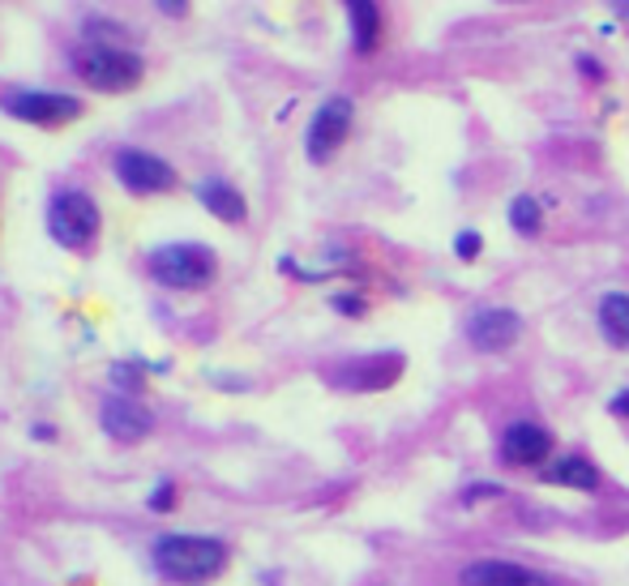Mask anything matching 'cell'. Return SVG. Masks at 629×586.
I'll list each match as a JSON object with an SVG mask.
<instances>
[{
  "label": "cell",
  "instance_id": "1",
  "mask_svg": "<svg viewBox=\"0 0 629 586\" xmlns=\"http://www.w3.org/2000/svg\"><path fill=\"white\" fill-rule=\"evenodd\" d=\"M232 561L228 539L201 536V531H167L150 543V565L163 583L172 586H206L214 583Z\"/></svg>",
  "mask_w": 629,
  "mask_h": 586
},
{
  "label": "cell",
  "instance_id": "2",
  "mask_svg": "<svg viewBox=\"0 0 629 586\" xmlns=\"http://www.w3.org/2000/svg\"><path fill=\"white\" fill-rule=\"evenodd\" d=\"M145 274L167 292H206L219 279V253L201 241H176L145 253Z\"/></svg>",
  "mask_w": 629,
  "mask_h": 586
},
{
  "label": "cell",
  "instance_id": "3",
  "mask_svg": "<svg viewBox=\"0 0 629 586\" xmlns=\"http://www.w3.org/2000/svg\"><path fill=\"white\" fill-rule=\"evenodd\" d=\"M73 73L98 95H125V91L142 86L145 60L133 48L82 39V44H73Z\"/></svg>",
  "mask_w": 629,
  "mask_h": 586
},
{
  "label": "cell",
  "instance_id": "4",
  "mask_svg": "<svg viewBox=\"0 0 629 586\" xmlns=\"http://www.w3.org/2000/svg\"><path fill=\"white\" fill-rule=\"evenodd\" d=\"M103 227L98 201L86 189H56L48 201V236L69 253H91Z\"/></svg>",
  "mask_w": 629,
  "mask_h": 586
},
{
  "label": "cell",
  "instance_id": "5",
  "mask_svg": "<svg viewBox=\"0 0 629 586\" xmlns=\"http://www.w3.org/2000/svg\"><path fill=\"white\" fill-rule=\"evenodd\" d=\"M0 112L9 120H22V125H39V129H56V125H73L86 103L78 95H65V91H31V86H13L0 95Z\"/></svg>",
  "mask_w": 629,
  "mask_h": 586
},
{
  "label": "cell",
  "instance_id": "6",
  "mask_svg": "<svg viewBox=\"0 0 629 586\" xmlns=\"http://www.w3.org/2000/svg\"><path fill=\"white\" fill-rule=\"evenodd\" d=\"M351 125H356V103L347 95H330L317 103V112L308 116V129H304V154L308 163H330L342 150V142L351 138Z\"/></svg>",
  "mask_w": 629,
  "mask_h": 586
},
{
  "label": "cell",
  "instance_id": "7",
  "mask_svg": "<svg viewBox=\"0 0 629 586\" xmlns=\"http://www.w3.org/2000/svg\"><path fill=\"white\" fill-rule=\"evenodd\" d=\"M112 176L120 180V189H129L133 197H159L176 189V167L142 146H120L112 154Z\"/></svg>",
  "mask_w": 629,
  "mask_h": 586
},
{
  "label": "cell",
  "instance_id": "8",
  "mask_svg": "<svg viewBox=\"0 0 629 586\" xmlns=\"http://www.w3.org/2000/svg\"><path fill=\"white\" fill-rule=\"evenodd\" d=\"M463 335L471 342V351L501 355V351H510L514 342L523 339V313L510 308V304H476V308L467 313Z\"/></svg>",
  "mask_w": 629,
  "mask_h": 586
},
{
  "label": "cell",
  "instance_id": "9",
  "mask_svg": "<svg viewBox=\"0 0 629 586\" xmlns=\"http://www.w3.org/2000/svg\"><path fill=\"white\" fill-rule=\"evenodd\" d=\"M407 368V360L398 351H373V355H356V360H342L330 368V382L339 390L351 394H369V390H386L398 382V373Z\"/></svg>",
  "mask_w": 629,
  "mask_h": 586
},
{
  "label": "cell",
  "instance_id": "10",
  "mask_svg": "<svg viewBox=\"0 0 629 586\" xmlns=\"http://www.w3.org/2000/svg\"><path fill=\"white\" fill-rule=\"evenodd\" d=\"M98 429L116 445H138L154 433V411L138 394H112L98 402Z\"/></svg>",
  "mask_w": 629,
  "mask_h": 586
},
{
  "label": "cell",
  "instance_id": "11",
  "mask_svg": "<svg viewBox=\"0 0 629 586\" xmlns=\"http://www.w3.org/2000/svg\"><path fill=\"white\" fill-rule=\"evenodd\" d=\"M552 433L544 429V424H535V420H514L501 441H497V454H501V462L505 467H544L548 458H552Z\"/></svg>",
  "mask_w": 629,
  "mask_h": 586
},
{
  "label": "cell",
  "instance_id": "12",
  "mask_svg": "<svg viewBox=\"0 0 629 586\" xmlns=\"http://www.w3.org/2000/svg\"><path fill=\"white\" fill-rule=\"evenodd\" d=\"M458 586H557L548 574H539L532 565H519V561H501V556H485V561H471L463 565Z\"/></svg>",
  "mask_w": 629,
  "mask_h": 586
},
{
  "label": "cell",
  "instance_id": "13",
  "mask_svg": "<svg viewBox=\"0 0 629 586\" xmlns=\"http://www.w3.org/2000/svg\"><path fill=\"white\" fill-rule=\"evenodd\" d=\"M342 9H347L351 51H356V56H373V51L382 48V35H386L382 0H342Z\"/></svg>",
  "mask_w": 629,
  "mask_h": 586
},
{
  "label": "cell",
  "instance_id": "14",
  "mask_svg": "<svg viewBox=\"0 0 629 586\" xmlns=\"http://www.w3.org/2000/svg\"><path fill=\"white\" fill-rule=\"evenodd\" d=\"M194 197L201 201V210H206V214H214L219 223L241 227L244 219H248V201H244V194L232 185V180H223V176H206V180H197Z\"/></svg>",
  "mask_w": 629,
  "mask_h": 586
},
{
  "label": "cell",
  "instance_id": "15",
  "mask_svg": "<svg viewBox=\"0 0 629 586\" xmlns=\"http://www.w3.org/2000/svg\"><path fill=\"white\" fill-rule=\"evenodd\" d=\"M544 484H557V489H574V492H595L599 489V467L582 454H557L544 462Z\"/></svg>",
  "mask_w": 629,
  "mask_h": 586
},
{
  "label": "cell",
  "instance_id": "16",
  "mask_svg": "<svg viewBox=\"0 0 629 586\" xmlns=\"http://www.w3.org/2000/svg\"><path fill=\"white\" fill-rule=\"evenodd\" d=\"M595 326L608 347L617 351H629V292H604L595 300Z\"/></svg>",
  "mask_w": 629,
  "mask_h": 586
},
{
  "label": "cell",
  "instance_id": "17",
  "mask_svg": "<svg viewBox=\"0 0 629 586\" xmlns=\"http://www.w3.org/2000/svg\"><path fill=\"white\" fill-rule=\"evenodd\" d=\"M505 223H510L514 236L535 241V236L544 232V201L532 194H514L510 197V206H505Z\"/></svg>",
  "mask_w": 629,
  "mask_h": 586
},
{
  "label": "cell",
  "instance_id": "18",
  "mask_svg": "<svg viewBox=\"0 0 629 586\" xmlns=\"http://www.w3.org/2000/svg\"><path fill=\"white\" fill-rule=\"evenodd\" d=\"M501 496H505V484H497V480H471L467 489L458 492L463 509H476V505H485V501H501Z\"/></svg>",
  "mask_w": 629,
  "mask_h": 586
},
{
  "label": "cell",
  "instance_id": "19",
  "mask_svg": "<svg viewBox=\"0 0 629 586\" xmlns=\"http://www.w3.org/2000/svg\"><path fill=\"white\" fill-rule=\"evenodd\" d=\"M86 39H95V44H129V31L125 26H116V22H107V17H86Z\"/></svg>",
  "mask_w": 629,
  "mask_h": 586
},
{
  "label": "cell",
  "instance_id": "20",
  "mask_svg": "<svg viewBox=\"0 0 629 586\" xmlns=\"http://www.w3.org/2000/svg\"><path fill=\"white\" fill-rule=\"evenodd\" d=\"M112 386L120 394H142L145 386V377H142V364H112Z\"/></svg>",
  "mask_w": 629,
  "mask_h": 586
},
{
  "label": "cell",
  "instance_id": "21",
  "mask_svg": "<svg viewBox=\"0 0 629 586\" xmlns=\"http://www.w3.org/2000/svg\"><path fill=\"white\" fill-rule=\"evenodd\" d=\"M176 496H180V489H176L172 480H159V484L150 489V496H145V509H150V514H172V509H176Z\"/></svg>",
  "mask_w": 629,
  "mask_h": 586
},
{
  "label": "cell",
  "instance_id": "22",
  "mask_svg": "<svg viewBox=\"0 0 629 586\" xmlns=\"http://www.w3.org/2000/svg\"><path fill=\"white\" fill-rule=\"evenodd\" d=\"M480 253H485V236H480L476 227H463V232L454 236V257H458V261H476Z\"/></svg>",
  "mask_w": 629,
  "mask_h": 586
},
{
  "label": "cell",
  "instance_id": "23",
  "mask_svg": "<svg viewBox=\"0 0 629 586\" xmlns=\"http://www.w3.org/2000/svg\"><path fill=\"white\" fill-rule=\"evenodd\" d=\"M574 69H579L582 82H595V86H599V82H608L604 60H599V56H591V51H579V56H574Z\"/></svg>",
  "mask_w": 629,
  "mask_h": 586
},
{
  "label": "cell",
  "instance_id": "24",
  "mask_svg": "<svg viewBox=\"0 0 629 586\" xmlns=\"http://www.w3.org/2000/svg\"><path fill=\"white\" fill-rule=\"evenodd\" d=\"M330 308H335L339 317H364V313H369V300L360 292H339V295H330Z\"/></svg>",
  "mask_w": 629,
  "mask_h": 586
},
{
  "label": "cell",
  "instance_id": "25",
  "mask_svg": "<svg viewBox=\"0 0 629 586\" xmlns=\"http://www.w3.org/2000/svg\"><path fill=\"white\" fill-rule=\"evenodd\" d=\"M159 13H167V17H185L189 13V0H150Z\"/></svg>",
  "mask_w": 629,
  "mask_h": 586
},
{
  "label": "cell",
  "instance_id": "26",
  "mask_svg": "<svg viewBox=\"0 0 629 586\" xmlns=\"http://www.w3.org/2000/svg\"><path fill=\"white\" fill-rule=\"evenodd\" d=\"M608 411L617 415V420H629V386L626 390H617L613 398H608Z\"/></svg>",
  "mask_w": 629,
  "mask_h": 586
},
{
  "label": "cell",
  "instance_id": "27",
  "mask_svg": "<svg viewBox=\"0 0 629 586\" xmlns=\"http://www.w3.org/2000/svg\"><path fill=\"white\" fill-rule=\"evenodd\" d=\"M31 437H39V441H56V429H51V424H35V429H31Z\"/></svg>",
  "mask_w": 629,
  "mask_h": 586
},
{
  "label": "cell",
  "instance_id": "28",
  "mask_svg": "<svg viewBox=\"0 0 629 586\" xmlns=\"http://www.w3.org/2000/svg\"><path fill=\"white\" fill-rule=\"evenodd\" d=\"M608 4H613V13L629 26V0H608Z\"/></svg>",
  "mask_w": 629,
  "mask_h": 586
}]
</instances>
